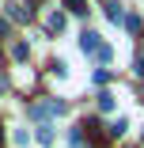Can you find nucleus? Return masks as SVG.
<instances>
[{"instance_id":"1","label":"nucleus","mask_w":144,"mask_h":148,"mask_svg":"<svg viewBox=\"0 0 144 148\" xmlns=\"http://www.w3.org/2000/svg\"><path fill=\"white\" fill-rule=\"evenodd\" d=\"M65 8H68V12H76V15L87 12V8H83V0H65Z\"/></svg>"}]
</instances>
